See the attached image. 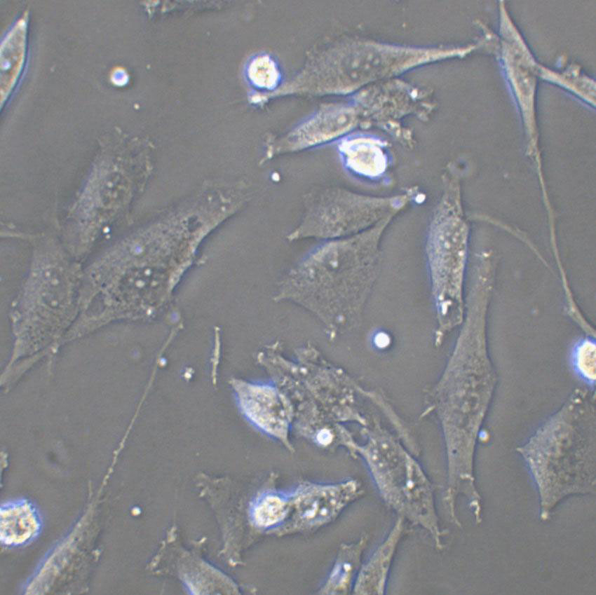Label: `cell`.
<instances>
[{
	"instance_id": "1",
	"label": "cell",
	"mask_w": 596,
	"mask_h": 595,
	"mask_svg": "<svg viewBox=\"0 0 596 595\" xmlns=\"http://www.w3.org/2000/svg\"><path fill=\"white\" fill-rule=\"evenodd\" d=\"M383 224L327 242L278 282L273 300L305 309L330 329L360 317L377 275Z\"/></svg>"
},
{
	"instance_id": "2",
	"label": "cell",
	"mask_w": 596,
	"mask_h": 595,
	"mask_svg": "<svg viewBox=\"0 0 596 595\" xmlns=\"http://www.w3.org/2000/svg\"><path fill=\"white\" fill-rule=\"evenodd\" d=\"M595 426V394L578 388L518 449L539 488L542 518L561 497L593 489Z\"/></svg>"
},
{
	"instance_id": "3",
	"label": "cell",
	"mask_w": 596,
	"mask_h": 595,
	"mask_svg": "<svg viewBox=\"0 0 596 595\" xmlns=\"http://www.w3.org/2000/svg\"><path fill=\"white\" fill-rule=\"evenodd\" d=\"M496 384L487 341L458 340L442 379L448 473H473L475 441Z\"/></svg>"
},
{
	"instance_id": "4",
	"label": "cell",
	"mask_w": 596,
	"mask_h": 595,
	"mask_svg": "<svg viewBox=\"0 0 596 595\" xmlns=\"http://www.w3.org/2000/svg\"><path fill=\"white\" fill-rule=\"evenodd\" d=\"M360 451L385 504L398 517L425 530L436 548L442 549L446 533L439 523L433 490L416 461L389 438L373 439Z\"/></svg>"
},
{
	"instance_id": "5",
	"label": "cell",
	"mask_w": 596,
	"mask_h": 595,
	"mask_svg": "<svg viewBox=\"0 0 596 595\" xmlns=\"http://www.w3.org/2000/svg\"><path fill=\"white\" fill-rule=\"evenodd\" d=\"M468 239L467 224L454 212L443 210L431 225L428 257L440 338L461 324L464 317Z\"/></svg>"
},
{
	"instance_id": "6",
	"label": "cell",
	"mask_w": 596,
	"mask_h": 595,
	"mask_svg": "<svg viewBox=\"0 0 596 595\" xmlns=\"http://www.w3.org/2000/svg\"><path fill=\"white\" fill-rule=\"evenodd\" d=\"M384 203V200L346 192L314 196L301 222L287 238L337 239L360 233L379 219Z\"/></svg>"
},
{
	"instance_id": "7",
	"label": "cell",
	"mask_w": 596,
	"mask_h": 595,
	"mask_svg": "<svg viewBox=\"0 0 596 595\" xmlns=\"http://www.w3.org/2000/svg\"><path fill=\"white\" fill-rule=\"evenodd\" d=\"M363 493L354 480L334 484L303 483L290 494L289 515L271 534L284 537L316 531L336 520Z\"/></svg>"
},
{
	"instance_id": "8",
	"label": "cell",
	"mask_w": 596,
	"mask_h": 595,
	"mask_svg": "<svg viewBox=\"0 0 596 595\" xmlns=\"http://www.w3.org/2000/svg\"><path fill=\"white\" fill-rule=\"evenodd\" d=\"M405 520L398 517L381 543L362 563L352 594H384L391 565L405 532Z\"/></svg>"
},
{
	"instance_id": "9",
	"label": "cell",
	"mask_w": 596,
	"mask_h": 595,
	"mask_svg": "<svg viewBox=\"0 0 596 595\" xmlns=\"http://www.w3.org/2000/svg\"><path fill=\"white\" fill-rule=\"evenodd\" d=\"M368 541V535L364 534L355 541L340 545L333 565L318 594H352Z\"/></svg>"
},
{
	"instance_id": "10",
	"label": "cell",
	"mask_w": 596,
	"mask_h": 595,
	"mask_svg": "<svg viewBox=\"0 0 596 595\" xmlns=\"http://www.w3.org/2000/svg\"><path fill=\"white\" fill-rule=\"evenodd\" d=\"M353 120V114L348 110L323 111L295 130L288 138V146L298 149L332 139L346 131L352 125Z\"/></svg>"
},
{
	"instance_id": "11",
	"label": "cell",
	"mask_w": 596,
	"mask_h": 595,
	"mask_svg": "<svg viewBox=\"0 0 596 595\" xmlns=\"http://www.w3.org/2000/svg\"><path fill=\"white\" fill-rule=\"evenodd\" d=\"M339 149L346 167L359 176L377 178L386 170V156L379 142L373 139H347L341 143Z\"/></svg>"
},
{
	"instance_id": "12",
	"label": "cell",
	"mask_w": 596,
	"mask_h": 595,
	"mask_svg": "<svg viewBox=\"0 0 596 595\" xmlns=\"http://www.w3.org/2000/svg\"><path fill=\"white\" fill-rule=\"evenodd\" d=\"M290 510V494L269 489L257 494L250 501V521L257 529L271 533L283 524Z\"/></svg>"
},
{
	"instance_id": "13",
	"label": "cell",
	"mask_w": 596,
	"mask_h": 595,
	"mask_svg": "<svg viewBox=\"0 0 596 595\" xmlns=\"http://www.w3.org/2000/svg\"><path fill=\"white\" fill-rule=\"evenodd\" d=\"M39 523L34 512L26 503H15L1 507V539L6 545L26 542L37 532Z\"/></svg>"
},
{
	"instance_id": "14",
	"label": "cell",
	"mask_w": 596,
	"mask_h": 595,
	"mask_svg": "<svg viewBox=\"0 0 596 595\" xmlns=\"http://www.w3.org/2000/svg\"><path fill=\"white\" fill-rule=\"evenodd\" d=\"M570 365L574 374L589 389L596 379V342L594 335L586 334L573 344L569 354Z\"/></svg>"
},
{
	"instance_id": "15",
	"label": "cell",
	"mask_w": 596,
	"mask_h": 595,
	"mask_svg": "<svg viewBox=\"0 0 596 595\" xmlns=\"http://www.w3.org/2000/svg\"><path fill=\"white\" fill-rule=\"evenodd\" d=\"M248 76L256 86L265 89L275 88L280 78L275 62L267 56H259L250 63Z\"/></svg>"
},
{
	"instance_id": "16",
	"label": "cell",
	"mask_w": 596,
	"mask_h": 595,
	"mask_svg": "<svg viewBox=\"0 0 596 595\" xmlns=\"http://www.w3.org/2000/svg\"><path fill=\"white\" fill-rule=\"evenodd\" d=\"M316 439L320 446H327L332 443L333 436L330 430L323 429L319 431Z\"/></svg>"
}]
</instances>
